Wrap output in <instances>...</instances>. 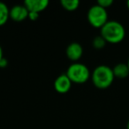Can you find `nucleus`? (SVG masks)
Returning <instances> with one entry per match:
<instances>
[{
	"mask_svg": "<svg viewBox=\"0 0 129 129\" xmlns=\"http://www.w3.org/2000/svg\"><path fill=\"white\" fill-rule=\"evenodd\" d=\"M100 36L104 37L106 43L117 44L125 39V29L120 22L117 20H108L107 23L100 29Z\"/></svg>",
	"mask_w": 129,
	"mask_h": 129,
	"instance_id": "1",
	"label": "nucleus"
},
{
	"mask_svg": "<svg viewBox=\"0 0 129 129\" xmlns=\"http://www.w3.org/2000/svg\"><path fill=\"white\" fill-rule=\"evenodd\" d=\"M115 77L112 68L105 64L96 67L91 74V80L94 86L99 89H105L111 87Z\"/></svg>",
	"mask_w": 129,
	"mask_h": 129,
	"instance_id": "2",
	"label": "nucleus"
},
{
	"mask_svg": "<svg viewBox=\"0 0 129 129\" xmlns=\"http://www.w3.org/2000/svg\"><path fill=\"white\" fill-rule=\"evenodd\" d=\"M66 74L68 76L73 83H77V84H83L87 82L91 77L88 67L86 64L78 62L70 64Z\"/></svg>",
	"mask_w": 129,
	"mask_h": 129,
	"instance_id": "3",
	"label": "nucleus"
},
{
	"mask_svg": "<svg viewBox=\"0 0 129 129\" xmlns=\"http://www.w3.org/2000/svg\"><path fill=\"white\" fill-rule=\"evenodd\" d=\"M88 21L92 27L95 28H102L108 22L107 10L101 7L98 5H94L88 9L87 13Z\"/></svg>",
	"mask_w": 129,
	"mask_h": 129,
	"instance_id": "4",
	"label": "nucleus"
},
{
	"mask_svg": "<svg viewBox=\"0 0 129 129\" xmlns=\"http://www.w3.org/2000/svg\"><path fill=\"white\" fill-rule=\"evenodd\" d=\"M73 82L66 74H60L54 81V88L59 94H67L72 88Z\"/></svg>",
	"mask_w": 129,
	"mask_h": 129,
	"instance_id": "5",
	"label": "nucleus"
},
{
	"mask_svg": "<svg viewBox=\"0 0 129 129\" xmlns=\"http://www.w3.org/2000/svg\"><path fill=\"white\" fill-rule=\"evenodd\" d=\"M28 13L24 5H15L10 9V19L15 22H22L28 18Z\"/></svg>",
	"mask_w": 129,
	"mask_h": 129,
	"instance_id": "6",
	"label": "nucleus"
},
{
	"mask_svg": "<svg viewBox=\"0 0 129 129\" xmlns=\"http://www.w3.org/2000/svg\"><path fill=\"white\" fill-rule=\"evenodd\" d=\"M66 54H67V58L76 63L82 57L83 48L81 43H77V42H74V43H71L70 44H68V46L67 47Z\"/></svg>",
	"mask_w": 129,
	"mask_h": 129,
	"instance_id": "7",
	"label": "nucleus"
},
{
	"mask_svg": "<svg viewBox=\"0 0 129 129\" xmlns=\"http://www.w3.org/2000/svg\"><path fill=\"white\" fill-rule=\"evenodd\" d=\"M49 4L48 0H26L23 5L28 12L40 13L48 7Z\"/></svg>",
	"mask_w": 129,
	"mask_h": 129,
	"instance_id": "8",
	"label": "nucleus"
},
{
	"mask_svg": "<svg viewBox=\"0 0 129 129\" xmlns=\"http://www.w3.org/2000/svg\"><path fill=\"white\" fill-rule=\"evenodd\" d=\"M115 78L125 79L129 76V68L126 63H118L112 68Z\"/></svg>",
	"mask_w": 129,
	"mask_h": 129,
	"instance_id": "9",
	"label": "nucleus"
},
{
	"mask_svg": "<svg viewBox=\"0 0 129 129\" xmlns=\"http://www.w3.org/2000/svg\"><path fill=\"white\" fill-rule=\"evenodd\" d=\"M10 19V9L5 3L0 2V27L4 26Z\"/></svg>",
	"mask_w": 129,
	"mask_h": 129,
	"instance_id": "10",
	"label": "nucleus"
},
{
	"mask_svg": "<svg viewBox=\"0 0 129 129\" xmlns=\"http://www.w3.org/2000/svg\"><path fill=\"white\" fill-rule=\"evenodd\" d=\"M60 5L64 10L68 12H73L79 8L80 1L79 0H61Z\"/></svg>",
	"mask_w": 129,
	"mask_h": 129,
	"instance_id": "11",
	"label": "nucleus"
},
{
	"mask_svg": "<svg viewBox=\"0 0 129 129\" xmlns=\"http://www.w3.org/2000/svg\"><path fill=\"white\" fill-rule=\"evenodd\" d=\"M106 41L104 39L102 36H97L92 41V45L95 50H102L105 47L106 45Z\"/></svg>",
	"mask_w": 129,
	"mask_h": 129,
	"instance_id": "12",
	"label": "nucleus"
},
{
	"mask_svg": "<svg viewBox=\"0 0 129 129\" xmlns=\"http://www.w3.org/2000/svg\"><path fill=\"white\" fill-rule=\"evenodd\" d=\"M96 4L104 9H107L113 5V0H98Z\"/></svg>",
	"mask_w": 129,
	"mask_h": 129,
	"instance_id": "13",
	"label": "nucleus"
},
{
	"mask_svg": "<svg viewBox=\"0 0 129 129\" xmlns=\"http://www.w3.org/2000/svg\"><path fill=\"white\" fill-rule=\"evenodd\" d=\"M39 16H40V13H34V12H29L28 13V19L32 21H36L39 19Z\"/></svg>",
	"mask_w": 129,
	"mask_h": 129,
	"instance_id": "14",
	"label": "nucleus"
},
{
	"mask_svg": "<svg viewBox=\"0 0 129 129\" xmlns=\"http://www.w3.org/2000/svg\"><path fill=\"white\" fill-rule=\"evenodd\" d=\"M7 66H8V60L4 57L0 60V68H6Z\"/></svg>",
	"mask_w": 129,
	"mask_h": 129,
	"instance_id": "15",
	"label": "nucleus"
},
{
	"mask_svg": "<svg viewBox=\"0 0 129 129\" xmlns=\"http://www.w3.org/2000/svg\"><path fill=\"white\" fill-rule=\"evenodd\" d=\"M4 57V52H3V49H2V47L0 46V60Z\"/></svg>",
	"mask_w": 129,
	"mask_h": 129,
	"instance_id": "16",
	"label": "nucleus"
},
{
	"mask_svg": "<svg viewBox=\"0 0 129 129\" xmlns=\"http://www.w3.org/2000/svg\"><path fill=\"white\" fill-rule=\"evenodd\" d=\"M126 129H129V120L127 121V124H126Z\"/></svg>",
	"mask_w": 129,
	"mask_h": 129,
	"instance_id": "17",
	"label": "nucleus"
},
{
	"mask_svg": "<svg viewBox=\"0 0 129 129\" xmlns=\"http://www.w3.org/2000/svg\"><path fill=\"white\" fill-rule=\"evenodd\" d=\"M126 6H127V8H128V10H129V0L126 2Z\"/></svg>",
	"mask_w": 129,
	"mask_h": 129,
	"instance_id": "18",
	"label": "nucleus"
},
{
	"mask_svg": "<svg viewBox=\"0 0 129 129\" xmlns=\"http://www.w3.org/2000/svg\"><path fill=\"white\" fill-rule=\"evenodd\" d=\"M126 64H127V66H128V68H129V57H128V60H127V63H126Z\"/></svg>",
	"mask_w": 129,
	"mask_h": 129,
	"instance_id": "19",
	"label": "nucleus"
}]
</instances>
